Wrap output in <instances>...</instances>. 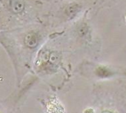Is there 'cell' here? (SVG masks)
I'll list each match as a JSON object with an SVG mask.
<instances>
[{
    "instance_id": "1",
    "label": "cell",
    "mask_w": 126,
    "mask_h": 113,
    "mask_svg": "<svg viewBox=\"0 0 126 113\" xmlns=\"http://www.w3.org/2000/svg\"><path fill=\"white\" fill-rule=\"evenodd\" d=\"M7 6L14 14H21L25 9V0H8Z\"/></svg>"
},
{
    "instance_id": "2",
    "label": "cell",
    "mask_w": 126,
    "mask_h": 113,
    "mask_svg": "<svg viewBox=\"0 0 126 113\" xmlns=\"http://www.w3.org/2000/svg\"><path fill=\"white\" fill-rule=\"evenodd\" d=\"M40 35L34 31L30 32L26 34L24 38V43L30 48H34L40 41Z\"/></svg>"
},
{
    "instance_id": "3",
    "label": "cell",
    "mask_w": 126,
    "mask_h": 113,
    "mask_svg": "<svg viewBox=\"0 0 126 113\" xmlns=\"http://www.w3.org/2000/svg\"><path fill=\"white\" fill-rule=\"evenodd\" d=\"M81 7L78 4H71L70 5H68L66 9H65V14L67 16H68L70 19L74 18L77 13H79V10H80Z\"/></svg>"
}]
</instances>
